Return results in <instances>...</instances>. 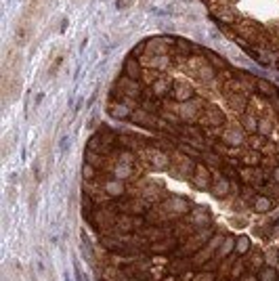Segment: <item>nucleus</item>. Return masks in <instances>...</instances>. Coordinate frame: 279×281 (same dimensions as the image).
Here are the masks:
<instances>
[{
    "mask_svg": "<svg viewBox=\"0 0 279 281\" xmlns=\"http://www.w3.org/2000/svg\"><path fill=\"white\" fill-rule=\"evenodd\" d=\"M185 67H187V72H189L193 78H198L202 84H208V82L214 80V67H212V63L208 61V59L191 57V59H187Z\"/></svg>",
    "mask_w": 279,
    "mask_h": 281,
    "instance_id": "nucleus-1",
    "label": "nucleus"
},
{
    "mask_svg": "<svg viewBox=\"0 0 279 281\" xmlns=\"http://www.w3.org/2000/svg\"><path fill=\"white\" fill-rule=\"evenodd\" d=\"M198 124L204 126V128H220V126H225V116H222V111L218 107L208 105L202 109Z\"/></svg>",
    "mask_w": 279,
    "mask_h": 281,
    "instance_id": "nucleus-2",
    "label": "nucleus"
},
{
    "mask_svg": "<svg viewBox=\"0 0 279 281\" xmlns=\"http://www.w3.org/2000/svg\"><path fill=\"white\" fill-rule=\"evenodd\" d=\"M212 180H214V174L210 172V168H208L206 164H195L193 168V174H191V182L195 189H210L212 187Z\"/></svg>",
    "mask_w": 279,
    "mask_h": 281,
    "instance_id": "nucleus-3",
    "label": "nucleus"
},
{
    "mask_svg": "<svg viewBox=\"0 0 279 281\" xmlns=\"http://www.w3.org/2000/svg\"><path fill=\"white\" fill-rule=\"evenodd\" d=\"M244 128H240V126H235V124H227V126H222V130H220V140L225 145H242L244 143Z\"/></svg>",
    "mask_w": 279,
    "mask_h": 281,
    "instance_id": "nucleus-4",
    "label": "nucleus"
},
{
    "mask_svg": "<svg viewBox=\"0 0 279 281\" xmlns=\"http://www.w3.org/2000/svg\"><path fill=\"white\" fill-rule=\"evenodd\" d=\"M172 99L174 101H178V103H187V101H191V99H195V90H193V86L189 82H185V80H174V84H172Z\"/></svg>",
    "mask_w": 279,
    "mask_h": 281,
    "instance_id": "nucleus-5",
    "label": "nucleus"
},
{
    "mask_svg": "<svg viewBox=\"0 0 279 281\" xmlns=\"http://www.w3.org/2000/svg\"><path fill=\"white\" fill-rule=\"evenodd\" d=\"M231 178L229 176H225V174H214V180H212V193L216 195V198H227V195L231 193Z\"/></svg>",
    "mask_w": 279,
    "mask_h": 281,
    "instance_id": "nucleus-6",
    "label": "nucleus"
},
{
    "mask_svg": "<svg viewBox=\"0 0 279 281\" xmlns=\"http://www.w3.org/2000/svg\"><path fill=\"white\" fill-rule=\"evenodd\" d=\"M172 80H168V76H160L158 80H156V84L151 86V95L153 97H158V99H164V97H168V95H172Z\"/></svg>",
    "mask_w": 279,
    "mask_h": 281,
    "instance_id": "nucleus-7",
    "label": "nucleus"
},
{
    "mask_svg": "<svg viewBox=\"0 0 279 281\" xmlns=\"http://www.w3.org/2000/svg\"><path fill=\"white\" fill-rule=\"evenodd\" d=\"M32 36V23H30V15H23L21 21L17 23V30H15V40L17 44H27V40Z\"/></svg>",
    "mask_w": 279,
    "mask_h": 281,
    "instance_id": "nucleus-8",
    "label": "nucleus"
},
{
    "mask_svg": "<svg viewBox=\"0 0 279 281\" xmlns=\"http://www.w3.org/2000/svg\"><path fill=\"white\" fill-rule=\"evenodd\" d=\"M124 76H128L132 80L141 82V76H143V65H141V61L134 59V57H128L126 61H124Z\"/></svg>",
    "mask_w": 279,
    "mask_h": 281,
    "instance_id": "nucleus-9",
    "label": "nucleus"
},
{
    "mask_svg": "<svg viewBox=\"0 0 279 281\" xmlns=\"http://www.w3.org/2000/svg\"><path fill=\"white\" fill-rule=\"evenodd\" d=\"M225 99L229 103V107L237 114H244V109L248 107V97L244 92H233V95H225Z\"/></svg>",
    "mask_w": 279,
    "mask_h": 281,
    "instance_id": "nucleus-10",
    "label": "nucleus"
},
{
    "mask_svg": "<svg viewBox=\"0 0 279 281\" xmlns=\"http://www.w3.org/2000/svg\"><path fill=\"white\" fill-rule=\"evenodd\" d=\"M242 128L248 134H258V118L252 114V111H246L242 118Z\"/></svg>",
    "mask_w": 279,
    "mask_h": 281,
    "instance_id": "nucleus-11",
    "label": "nucleus"
},
{
    "mask_svg": "<svg viewBox=\"0 0 279 281\" xmlns=\"http://www.w3.org/2000/svg\"><path fill=\"white\" fill-rule=\"evenodd\" d=\"M240 162H244L246 166H252V168H256V166H260L262 164V153L258 151V149H248L244 156L240 158Z\"/></svg>",
    "mask_w": 279,
    "mask_h": 281,
    "instance_id": "nucleus-12",
    "label": "nucleus"
},
{
    "mask_svg": "<svg viewBox=\"0 0 279 281\" xmlns=\"http://www.w3.org/2000/svg\"><path fill=\"white\" fill-rule=\"evenodd\" d=\"M256 90L262 92L264 97H269V99H275V97L279 95V90L275 88V84L269 82V80H262V78H258V82H256Z\"/></svg>",
    "mask_w": 279,
    "mask_h": 281,
    "instance_id": "nucleus-13",
    "label": "nucleus"
},
{
    "mask_svg": "<svg viewBox=\"0 0 279 281\" xmlns=\"http://www.w3.org/2000/svg\"><path fill=\"white\" fill-rule=\"evenodd\" d=\"M252 208L256 210V212H269V210L273 208V200L269 198V195H254Z\"/></svg>",
    "mask_w": 279,
    "mask_h": 281,
    "instance_id": "nucleus-14",
    "label": "nucleus"
},
{
    "mask_svg": "<svg viewBox=\"0 0 279 281\" xmlns=\"http://www.w3.org/2000/svg\"><path fill=\"white\" fill-rule=\"evenodd\" d=\"M103 189L107 191V195H111V198H122L124 195V185L118 180H111V178H107L103 182Z\"/></svg>",
    "mask_w": 279,
    "mask_h": 281,
    "instance_id": "nucleus-15",
    "label": "nucleus"
},
{
    "mask_svg": "<svg viewBox=\"0 0 279 281\" xmlns=\"http://www.w3.org/2000/svg\"><path fill=\"white\" fill-rule=\"evenodd\" d=\"M111 116L114 118H118V120H126V118H132V111H130V107L126 105V103H114L111 105Z\"/></svg>",
    "mask_w": 279,
    "mask_h": 281,
    "instance_id": "nucleus-16",
    "label": "nucleus"
},
{
    "mask_svg": "<svg viewBox=\"0 0 279 281\" xmlns=\"http://www.w3.org/2000/svg\"><path fill=\"white\" fill-rule=\"evenodd\" d=\"M162 76V72L160 69H143V76H141V82L145 84V86H153V84H156V80Z\"/></svg>",
    "mask_w": 279,
    "mask_h": 281,
    "instance_id": "nucleus-17",
    "label": "nucleus"
},
{
    "mask_svg": "<svg viewBox=\"0 0 279 281\" xmlns=\"http://www.w3.org/2000/svg\"><path fill=\"white\" fill-rule=\"evenodd\" d=\"M202 53L208 57V61L212 63V67H220V69H227V61L225 59H220L218 55L214 53V51H208V49H202Z\"/></svg>",
    "mask_w": 279,
    "mask_h": 281,
    "instance_id": "nucleus-18",
    "label": "nucleus"
},
{
    "mask_svg": "<svg viewBox=\"0 0 279 281\" xmlns=\"http://www.w3.org/2000/svg\"><path fill=\"white\" fill-rule=\"evenodd\" d=\"M271 130H273V120H271L269 116L260 118V120H258V134H260V136H269Z\"/></svg>",
    "mask_w": 279,
    "mask_h": 281,
    "instance_id": "nucleus-19",
    "label": "nucleus"
},
{
    "mask_svg": "<svg viewBox=\"0 0 279 281\" xmlns=\"http://www.w3.org/2000/svg\"><path fill=\"white\" fill-rule=\"evenodd\" d=\"M147 44H149V40H141V42H138V44L132 49L130 57H134V59H138V61H141V59H143V55L147 53Z\"/></svg>",
    "mask_w": 279,
    "mask_h": 281,
    "instance_id": "nucleus-20",
    "label": "nucleus"
},
{
    "mask_svg": "<svg viewBox=\"0 0 279 281\" xmlns=\"http://www.w3.org/2000/svg\"><path fill=\"white\" fill-rule=\"evenodd\" d=\"M82 174H84V178H86V180H95V176H97V170H95V164L86 162L84 166H82Z\"/></svg>",
    "mask_w": 279,
    "mask_h": 281,
    "instance_id": "nucleus-21",
    "label": "nucleus"
},
{
    "mask_svg": "<svg viewBox=\"0 0 279 281\" xmlns=\"http://www.w3.org/2000/svg\"><path fill=\"white\" fill-rule=\"evenodd\" d=\"M63 59H65L63 55H57V57L53 59V65H51V69H49V74H51V76H55V74H57V69L63 65Z\"/></svg>",
    "mask_w": 279,
    "mask_h": 281,
    "instance_id": "nucleus-22",
    "label": "nucleus"
},
{
    "mask_svg": "<svg viewBox=\"0 0 279 281\" xmlns=\"http://www.w3.org/2000/svg\"><path fill=\"white\" fill-rule=\"evenodd\" d=\"M260 281H277V273H275V269H262V273H260Z\"/></svg>",
    "mask_w": 279,
    "mask_h": 281,
    "instance_id": "nucleus-23",
    "label": "nucleus"
},
{
    "mask_svg": "<svg viewBox=\"0 0 279 281\" xmlns=\"http://www.w3.org/2000/svg\"><path fill=\"white\" fill-rule=\"evenodd\" d=\"M246 250H248V237H240V240H237V250H235V256H242Z\"/></svg>",
    "mask_w": 279,
    "mask_h": 281,
    "instance_id": "nucleus-24",
    "label": "nucleus"
},
{
    "mask_svg": "<svg viewBox=\"0 0 279 281\" xmlns=\"http://www.w3.org/2000/svg\"><path fill=\"white\" fill-rule=\"evenodd\" d=\"M271 180H273V182H277V185H279V164L273 168V172H271Z\"/></svg>",
    "mask_w": 279,
    "mask_h": 281,
    "instance_id": "nucleus-25",
    "label": "nucleus"
},
{
    "mask_svg": "<svg viewBox=\"0 0 279 281\" xmlns=\"http://www.w3.org/2000/svg\"><path fill=\"white\" fill-rule=\"evenodd\" d=\"M277 151H279V145H277Z\"/></svg>",
    "mask_w": 279,
    "mask_h": 281,
    "instance_id": "nucleus-26",
    "label": "nucleus"
},
{
    "mask_svg": "<svg viewBox=\"0 0 279 281\" xmlns=\"http://www.w3.org/2000/svg\"><path fill=\"white\" fill-rule=\"evenodd\" d=\"M277 97H279V95H277Z\"/></svg>",
    "mask_w": 279,
    "mask_h": 281,
    "instance_id": "nucleus-27",
    "label": "nucleus"
}]
</instances>
